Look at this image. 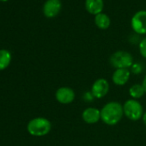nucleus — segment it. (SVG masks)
<instances>
[{"label": "nucleus", "instance_id": "obj_1", "mask_svg": "<svg viewBox=\"0 0 146 146\" xmlns=\"http://www.w3.org/2000/svg\"><path fill=\"white\" fill-rule=\"evenodd\" d=\"M123 105L118 102H110L101 109V119L108 125H115L123 118Z\"/></svg>", "mask_w": 146, "mask_h": 146}, {"label": "nucleus", "instance_id": "obj_2", "mask_svg": "<svg viewBox=\"0 0 146 146\" xmlns=\"http://www.w3.org/2000/svg\"><path fill=\"white\" fill-rule=\"evenodd\" d=\"M51 122L43 117H38L31 119L28 124V131L32 136L41 137L49 133L51 131Z\"/></svg>", "mask_w": 146, "mask_h": 146}, {"label": "nucleus", "instance_id": "obj_3", "mask_svg": "<svg viewBox=\"0 0 146 146\" xmlns=\"http://www.w3.org/2000/svg\"><path fill=\"white\" fill-rule=\"evenodd\" d=\"M124 115L130 120L137 121L142 119L143 115V108L137 100L129 99L123 105Z\"/></svg>", "mask_w": 146, "mask_h": 146}, {"label": "nucleus", "instance_id": "obj_4", "mask_svg": "<svg viewBox=\"0 0 146 146\" xmlns=\"http://www.w3.org/2000/svg\"><path fill=\"white\" fill-rule=\"evenodd\" d=\"M110 64L115 69H128L133 65V58L125 51H117L110 57Z\"/></svg>", "mask_w": 146, "mask_h": 146}, {"label": "nucleus", "instance_id": "obj_5", "mask_svg": "<svg viewBox=\"0 0 146 146\" xmlns=\"http://www.w3.org/2000/svg\"><path fill=\"white\" fill-rule=\"evenodd\" d=\"M131 25L134 32L138 35L146 34V11H137L131 18Z\"/></svg>", "mask_w": 146, "mask_h": 146}, {"label": "nucleus", "instance_id": "obj_6", "mask_svg": "<svg viewBox=\"0 0 146 146\" xmlns=\"http://www.w3.org/2000/svg\"><path fill=\"white\" fill-rule=\"evenodd\" d=\"M109 90V83L105 78H99L96 80L91 87V94L95 98H103Z\"/></svg>", "mask_w": 146, "mask_h": 146}, {"label": "nucleus", "instance_id": "obj_7", "mask_svg": "<svg viewBox=\"0 0 146 146\" xmlns=\"http://www.w3.org/2000/svg\"><path fill=\"white\" fill-rule=\"evenodd\" d=\"M56 100L61 104H70L75 100V91L70 87H60L55 94Z\"/></svg>", "mask_w": 146, "mask_h": 146}, {"label": "nucleus", "instance_id": "obj_8", "mask_svg": "<svg viewBox=\"0 0 146 146\" xmlns=\"http://www.w3.org/2000/svg\"><path fill=\"white\" fill-rule=\"evenodd\" d=\"M61 7L60 0H46L43 5V14L47 18H53L60 12Z\"/></svg>", "mask_w": 146, "mask_h": 146}, {"label": "nucleus", "instance_id": "obj_9", "mask_svg": "<svg viewBox=\"0 0 146 146\" xmlns=\"http://www.w3.org/2000/svg\"><path fill=\"white\" fill-rule=\"evenodd\" d=\"M131 71L129 69H116L113 73L112 80L115 85L123 86L130 79Z\"/></svg>", "mask_w": 146, "mask_h": 146}, {"label": "nucleus", "instance_id": "obj_10", "mask_svg": "<svg viewBox=\"0 0 146 146\" xmlns=\"http://www.w3.org/2000/svg\"><path fill=\"white\" fill-rule=\"evenodd\" d=\"M83 120L90 125L97 123L101 119V110L96 108H88L82 113Z\"/></svg>", "mask_w": 146, "mask_h": 146}, {"label": "nucleus", "instance_id": "obj_11", "mask_svg": "<svg viewBox=\"0 0 146 146\" xmlns=\"http://www.w3.org/2000/svg\"><path fill=\"white\" fill-rule=\"evenodd\" d=\"M85 8L89 13L96 16L100 13H102L104 2L103 0H86Z\"/></svg>", "mask_w": 146, "mask_h": 146}, {"label": "nucleus", "instance_id": "obj_12", "mask_svg": "<svg viewBox=\"0 0 146 146\" xmlns=\"http://www.w3.org/2000/svg\"><path fill=\"white\" fill-rule=\"evenodd\" d=\"M95 23L100 29H107L111 24V20L108 15L100 13L95 17Z\"/></svg>", "mask_w": 146, "mask_h": 146}, {"label": "nucleus", "instance_id": "obj_13", "mask_svg": "<svg viewBox=\"0 0 146 146\" xmlns=\"http://www.w3.org/2000/svg\"><path fill=\"white\" fill-rule=\"evenodd\" d=\"M145 93L146 92L143 84H135L129 89V95L131 97V99H134V100H138L142 98Z\"/></svg>", "mask_w": 146, "mask_h": 146}, {"label": "nucleus", "instance_id": "obj_14", "mask_svg": "<svg viewBox=\"0 0 146 146\" xmlns=\"http://www.w3.org/2000/svg\"><path fill=\"white\" fill-rule=\"evenodd\" d=\"M11 52L7 50H0V70L7 68L11 63Z\"/></svg>", "mask_w": 146, "mask_h": 146}, {"label": "nucleus", "instance_id": "obj_15", "mask_svg": "<svg viewBox=\"0 0 146 146\" xmlns=\"http://www.w3.org/2000/svg\"><path fill=\"white\" fill-rule=\"evenodd\" d=\"M139 52H140V54L146 58V37L144 39H143L140 43H139Z\"/></svg>", "mask_w": 146, "mask_h": 146}, {"label": "nucleus", "instance_id": "obj_16", "mask_svg": "<svg viewBox=\"0 0 146 146\" xmlns=\"http://www.w3.org/2000/svg\"><path fill=\"white\" fill-rule=\"evenodd\" d=\"M142 119H143V124L146 125V111L143 113V117H142Z\"/></svg>", "mask_w": 146, "mask_h": 146}, {"label": "nucleus", "instance_id": "obj_17", "mask_svg": "<svg viewBox=\"0 0 146 146\" xmlns=\"http://www.w3.org/2000/svg\"><path fill=\"white\" fill-rule=\"evenodd\" d=\"M143 88H144V90H145V92H146V75H145V77H144V78H143Z\"/></svg>", "mask_w": 146, "mask_h": 146}, {"label": "nucleus", "instance_id": "obj_18", "mask_svg": "<svg viewBox=\"0 0 146 146\" xmlns=\"http://www.w3.org/2000/svg\"><path fill=\"white\" fill-rule=\"evenodd\" d=\"M0 1H4L5 2V1H7V0H0Z\"/></svg>", "mask_w": 146, "mask_h": 146}]
</instances>
